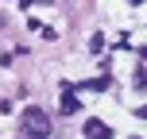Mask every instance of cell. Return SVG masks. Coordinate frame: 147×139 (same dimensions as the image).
Listing matches in <instances>:
<instances>
[{
  "mask_svg": "<svg viewBox=\"0 0 147 139\" xmlns=\"http://www.w3.org/2000/svg\"><path fill=\"white\" fill-rule=\"evenodd\" d=\"M23 139H51V120L43 108H23Z\"/></svg>",
  "mask_w": 147,
  "mask_h": 139,
  "instance_id": "obj_1",
  "label": "cell"
},
{
  "mask_svg": "<svg viewBox=\"0 0 147 139\" xmlns=\"http://www.w3.org/2000/svg\"><path fill=\"white\" fill-rule=\"evenodd\" d=\"M81 135H85V139H112V124H105V120L89 116L85 124H81Z\"/></svg>",
  "mask_w": 147,
  "mask_h": 139,
  "instance_id": "obj_2",
  "label": "cell"
},
{
  "mask_svg": "<svg viewBox=\"0 0 147 139\" xmlns=\"http://www.w3.org/2000/svg\"><path fill=\"white\" fill-rule=\"evenodd\" d=\"M62 93H66V97H62V104H58V108L66 112V116H74V112H78V97H74V85H62Z\"/></svg>",
  "mask_w": 147,
  "mask_h": 139,
  "instance_id": "obj_3",
  "label": "cell"
},
{
  "mask_svg": "<svg viewBox=\"0 0 147 139\" xmlns=\"http://www.w3.org/2000/svg\"><path fill=\"white\" fill-rule=\"evenodd\" d=\"M109 85H112L109 77H93V81H81L78 89H93V93H101V89H109Z\"/></svg>",
  "mask_w": 147,
  "mask_h": 139,
  "instance_id": "obj_4",
  "label": "cell"
},
{
  "mask_svg": "<svg viewBox=\"0 0 147 139\" xmlns=\"http://www.w3.org/2000/svg\"><path fill=\"white\" fill-rule=\"evenodd\" d=\"M89 50H93V54H97V50H105V35H101V31L89 39Z\"/></svg>",
  "mask_w": 147,
  "mask_h": 139,
  "instance_id": "obj_5",
  "label": "cell"
},
{
  "mask_svg": "<svg viewBox=\"0 0 147 139\" xmlns=\"http://www.w3.org/2000/svg\"><path fill=\"white\" fill-rule=\"evenodd\" d=\"M136 89H147V66L136 70Z\"/></svg>",
  "mask_w": 147,
  "mask_h": 139,
  "instance_id": "obj_6",
  "label": "cell"
},
{
  "mask_svg": "<svg viewBox=\"0 0 147 139\" xmlns=\"http://www.w3.org/2000/svg\"><path fill=\"white\" fill-rule=\"evenodd\" d=\"M16 4H20V8H27V4H35V0H16Z\"/></svg>",
  "mask_w": 147,
  "mask_h": 139,
  "instance_id": "obj_7",
  "label": "cell"
},
{
  "mask_svg": "<svg viewBox=\"0 0 147 139\" xmlns=\"http://www.w3.org/2000/svg\"><path fill=\"white\" fill-rule=\"evenodd\" d=\"M140 116H143V120H147V104H143V108H140Z\"/></svg>",
  "mask_w": 147,
  "mask_h": 139,
  "instance_id": "obj_8",
  "label": "cell"
},
{
  "mask_svg": "<svg viewBox=\"0 0 147 139\" xmlns=\"http://www.w3.org/2000/svg\"><path fill=\"white\" fill-rule=\"evenodd\" d=\"M128 4H143V0H128Z\"/></svg>",
  "mask_w": 147,
  "mask_h": 139,
  "instance_id": "obj_9",
  "label": "cell"
},
{
  "mask_svg": "<svg viewBox=\"0 0 147 139\" xmlns=\"http://www.w3.org/2000/svg\"><path fill=\"white\" fill-rule=\"evenodd\" d=\"M132 139H140V135H132Z\"/></svg>",
  "mask_w": 147,
  "mask_h": 139,
  "instance_id": "obj_10",
  "label": "cell"
}]
</instances>
